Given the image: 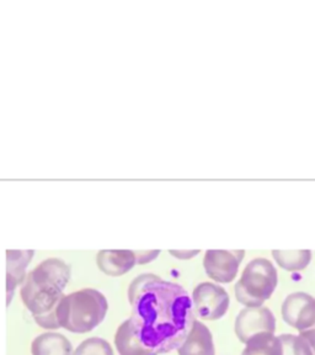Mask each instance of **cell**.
Listing matches in <instances>:
<instances>
[{
	"mask_svg": "<svg viewBox=\"0 0 315 355\" xmlns=\"http://www.w3.org/2000/svg\"><path fill=\"white\" fill-rule=\"evenodd\" d=\"M129 321L139 343L155 354L177 349L196 321L194 304L179 284L142 274L128 288Z\"/></svg>",
	"mask_w": 315,
	"mask_h": 355,
	"instance_id": "obj_1",
	"label": "cell"
},
{
	"mask_svg": "<svg viewBox=\"0 0 315 355\" xmlns=\"http://www.w3.org/2000/svg\"><path fill=\"white\" fill-rule=\"evenodd\" d=\"M71 279V266L58 258L39 263L22 283L21 300L39 327L58 329L57 307Z\"/></svg>",
	"mask_w": 315,
	"mask_h": 355,
	"instance_id": "obj_2",
	"label": "cell"
},
{
	"mask_svg": "<svg viewBox=\"0 0 315 355\" xmlns=\"http://www.w3.org/2000/svg\"><path fill=\"white\" fill-rule=\"evenodd\" d=\"M109 304L105 296L94 288H83L64 295L57 307L60 327L72 333H87L105 320Z\"/></svg>",
	"mask_w": 315,
	"mask_h": 355,
	"instance_id": "obj_3",
	"label": "cell"
},
{
	"mask_svg": "<svg viewBox=\"0 0 315 355\" xmlns=\"http://www.w3.org/2000/svg\"><path fill=\"white\" fill-rule=\"evenodd\" d=\"M237 283L250 297L264 305L276 290L278 283L276 268L266 258H256L245 266Z\"/></svg>",
	"mask_w": 315,
	"mask_h": 355,
	"instance_id": "obj_4",
	"label": "cell"
},
{
	"mask_svg": "<svg viewBox=\"0 0 315 355\" xmlns=\"http://www.w3.org/2000/svg\"><path fill=\"white\" fill-rule=\"evenodd\" d=\"M229 295L224 288L213 283H202L195 288L192 304L196 316L207 321H216L227 313Z\"/></svg>",
	"mask_w": 315,
	"mask_h": 355,
	"instance_id": "obj_5",
	"label": "cell"
},
{
	"mask_svg": "<svg viewBox=\"0 0 315 355\" xmlns=\"http://www.w3.org/2000/svg\"><path fill=\"white\" fill-rule=\"evenodd\" d=\"M234 331L242 343H246L251 337L260 333H271L276 331V318L271 310L265 306L245 307L235 318Z\"/></svg>",
	"mask_w": 315,
	"mask_h": 355,
	"instance_id": "obj_6",
	"label": "cell"
},
{
	"mask_svg": "<svg viewBox=\"0 0 315 355\" xmlns=\"http://www.w3.org/2000/svg\"><path fill=\"white\" fill-rule=\"evenodd\" d=\"M283 321L299 332L314 328L315 299L302 291L288 295L282 304Z\"/></svg>",
	"mask_w": 315,
	"mask_h": 355,
	"instance_id": "obj_7",
	"label": "cell"
},
{
	"mask_svg": "<svg viewBox=\"0 0 315 355\" xmlns=\"http://www.w3.org/2000/svg\"><path fill=\"white\" fill-rule=\"evenodd\" d=\"M244 255V250H207L204 259L206 274L217 283H232Z\"/></svg>",
	"mask_w": 315,
	"mask_h": 355,
	"instance_id": "obj_8",
	"label": "cell"
},
{
	"mask_svg": "<svg viewBox=\"0 0 315 355\" xmlns=\"http://www.w3.org/2000/svg\"><path fill=\"white\" fill-rule=\"evenodd\" d=\"M96 263L106 275L121 277L137 264V254L132 250H100Z\"/></svg>",
	"mask_w": 315,
	"mask_h": 355,
	"instance_id": "obj_9",
	"label": "cell"
},
{
	"mask_svg": "<svg viewBox=\"0 0 315 355\" xmlns=\"http://www.w3.org/2000/svg\"><path fill=\"white\" fill-rule=\"evenodd\" d=\"M179 355H216L213 337L202 322L195 321L188 337L179 348Z\"/></svg>",
	"mask_w": 315,
	"mask_h": 355,
	"instance_id": "obj_10",
	"label": "cell"
},
{
	"mask_svg": "<svg viewBox=\"0 0 315 355\" xmlns=\"http://www.w3.org/2000/svg\"><path fill=\"white\" fill-rule=\"evenodd\" d=\"M33 250H8V268H6V283H8V304H10L11 296L19 284L24 283L26 275L25 270L33 258Z\"/></svg>",
	"mask_w": 315,
	"mask_h": 355,
	"instance_id": "obj_11",
	"label": "cell"
},
{
	"mask_svg": "<svg viewBox=\"0 0 315 355\" xmlns=\"http://www.w3.org/2000/svg\"><path fill=\"white\" fill-rule=\"evenodd\" d=\"M33 355H73L71 342L61 333L39 334L31 345Z\"/></svg>",
	"mask_w": 315,
	"mask_h": 355,
	"instance_id": "obj_12",
	"label": "cell"
},
{
	"mask_svg": "<svg viewBox=\"0 0 315 355\" xmlns=\"http://www.w3.org/2000/svg\"><path fill=\"white\" fill-rule=\"evenodd\" d=\"M115 345L120 355H158L145 349L133 332L132 324L128 318L117 329Z\"/></svg>",
	"mask_w": 315,
	"mask_h": 355,
	"instance_id": "obj_13",
	"label": "cell"
},
{
	"mask_svg": "<svg viewBox=\"0 0 315 355\" xmlns=\"http://www.w3.org/2000/svg\"><path fill=\"white\" fill-rule=\"evenodd\" d=\"M242 355H283L282 343L275 334L260 333L245 343Z\"/></svg>",
	"mask_w": 315,
	"mask_h": 355,
	"instance_id": "obj_14",
	"label": "cell"
},
{
	"mask_svg": "<svg viewBox=\"0 0 315 355\" xmlns=\"http://www.w3.org/2000/svg\"><path fill=\"white\" fill-rule=\"evenodd\" d=\"M272 255L278 266L287 272H300L312 261L310 250H272Z\"/></svg>",
	"mask_w": 315,
	"mask_h": 355,
	"instance_id": "obj_15",
	"label": "cell"
},
{
	"mask_svg": "<svg viewBox=\"0 0 315 355\" xmlns=\"http://www.w3.org/2000/svg\"><path fill=\"white\" fill-rule=\"evenodd\" d=\"M280 340L282 343L283 355H314L309 343L300 334H281Z\"/></svg>",
	"mask_w": 315,
	"mask_h": 355,
	"instance_id": "obj_16",
	"label": "cell"
},
{
	"mask_svg": "<svg viewBox=\"0 0 315 355\" xmlns=\"http://www.w3.org/2000/svg\"><path fill=\"white\" fill-rule=\"evenodd\" d=\"M73 355H114V350L105 339L94 337L82 342Z\"/></svg>",
	"mask_w": 315,
	"mask_h": 355,
	"instance_id": "obj_17",
	"label": "cell"
},
{
	"mask_svg": "<svg viewBox=\"0 0 315 355\" xmlns=\"http://www.w3.org/2000/svg\"><path fill=\"white\" fill-rule=\"evenodd\" d=\"M299 334L307 339V342L309 343L310 347H312V349H313V353H314L315 355V328L305 329V331L299 332Z\"/></svg>",
	"mask_w": 315,
	"mask_h": 355,
	"instance_id": "obj_18",
	"label": "cell"
},
{
	"mask_svg": "<svg viewBox=\"0 0 315 355\" xmlns=\"http://www.w3.org/2000/svg\"><path fill=\"white\" fill-rule=\"evenodd\" d=\"M199 250H194V252H177V250H170V254L175 255L179 259H190L194 255L199 254Z\"/></svg>",
	"mask_w": 315,
	"mask_h": 355,
	"instance_id": "obj_19",
	"label": "cell"
},
{
	"mask_svg": "<svg viewBox=\"0 0 315 355\" xmlns=\"http://www.w3.org/2000/svg\"><path fill=\"white\" fill-rule=\"evenodd\" d=\"M314 328H315V326H314Z\"/></svg>",
	"mask_w": 315,
	"mask_h": 355,
	"instance_id": "obj_20",
	"label": "cell"
}]
</instances>
